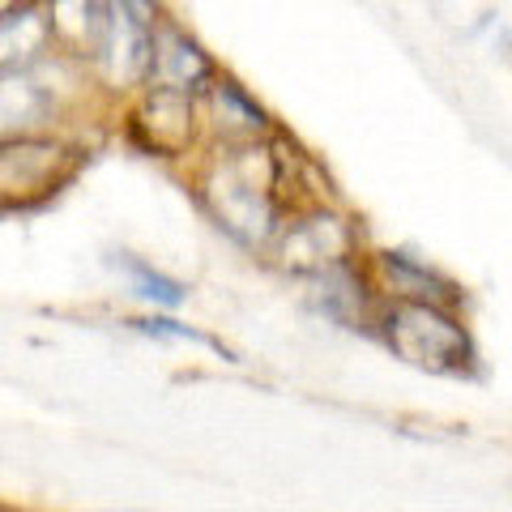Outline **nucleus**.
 Wrapping results in <instances>:
<instances>
[{
	"label": "nucleus",
	"mask_w": 512,
	"mask_h": 512,
	"mask_svg": "<svg viewBox=\"0 0 512 512\" xmlns=\"http://www.w3.org/2000/svg\"><path fill=\"white\" fill-rule=\"evenodd\" d=\"M47 35L64 56L99 64L107 47V0H47Z\"/></svg>",
	"instance_id": "0eeeda50"
},
{
	"label": "nucleus",
	"mask_w": 512,
	"mask_h": 512,
	"mask_svg": "<svg viewBox=\"0 0 512 512\" xmlns=\"http://www.w3.org/2000/svg\"><path fill=\"white\" fill-rule=\"evenodd\" d=\"M278 235H282V265L303 278H316L325 269L359 256V231L342 214L325 210V205H312V210L295 214L291 222H282Z\"/></svg>",
	"instance_id": "20e7f679"
},
{
	"label": "nucleus",
	"mask_w": 512,
	"mask_h": 512,
	"mask_svg": "<svg viewBox=\"0 0 512 512\" xmlns=\"http://www.w3.org/2000/svg\"><path fill=\"white\" fill-rule=\"evenodd\" d=\"M214 77H218L214 60L201 52V43H197V39H188L184 30H175V26H163V22H158V30H154V56H150L146 82L205 94Z\"/></svg>",
	"instance_id": "6e6552de"
},
{
	"label": "nucleus",
	"mask_w": 512,
	"mask_h": 512,
	"mask_svg": "<svg viewBox=\"0 0 512 512\" xmlns=\"http://www.w3.org/2000/svg\"><path fill=\"white\" fill-rule=\"evenodd\" d=\"M128 278H133V286H137V295L141 299H150V303H158V308H180V303L188 299V286L184 282H175V278H167V274H158V269H150L146 261H137V256H120L116 261Z\"/></svg>",
	"instance_id": "4468645a"
},
{
	"label": "nucleus",
	"mask_w": 512,
	"mask_h": 512,
	"mask_svg": "<svg viewBox=\"0 0 512 512\" xmlns=\"http://www.w3.org/2000/svg\"><path fill=\"white\" fill-rule=\"evenodd\" d=\"M205 94H210V107H214L218 141H252V137L269 133V116L231 82V77H214Z\"/></svg>",
	"instance_id": "f8f14e48"
},
{
	"label": "nucleus",
	"mask_w": 512,
	"mask_h": 512,
	"mask_svg": "<svg viewBox=\"0 0 512 512\" xmlns=\"http://www.w3.org/2000/svg\"><path fill=\"white\" fill-rule=\"evenodd\" d=\"M146 99L133 111V133L150 154L163 158H180L192 150L197 141V99L192 90H175V86H158L146 82Z\"/></svg>",
	"instance_id": "423d86ee"
},
{
	"label": "nucleus",
	"mask_w": 512,
	"mask_h": 512,
	"mask_svg": "<svg viewBox=\"0 0 512 512\" xmlns=\"http://www.w3.org/2000/svg\"><path fill=\"white\" fill-rule=\"evenodd\" d=\"M154 30L158 5L154 0H107V47H103V73L111 86H146L150 56H154Z\"/></svg>",
	"instance_id": "39448f33"
},
{
	"label": "nucleus",
	"mask_w": 512,
	"mask_h": 512,
	"mask_svg": "<svg viewBox=\"0 0 512 512\" xmlns=\"http://www.w3.org/2000/svg\"><path fill=\"white\" fill-rule=\"evenodd\" d=\"M26 5H39V0H0V13H13V9H26Z\"/></svg>",
	"instance_id": "dca6fc26"
},
{
	"label": "nucleus",
	"mask_w": 512,
	"mask_h": 512,
	"mask_svg": "<svg viewBox=\"0 0 512 512\" xmlns=\"http://www.w3.org/2000/svg\"><path fill=\"white\" fill-rule=\"evenodd\" d=\"M133 329H141V333H150V338H175V342H197V346H210V350H218L222 359H231V350H222V342H214V338H205V333H197V329H188V325H180V320H167V316H154V320H133Z\"/></svg>",
	"instance_id": "2eb2a0df"
},
{
	"label": "nucleus",
	"mask_w": 512,
	"mask_h": 512,
	"mask_svg": "<svg viewBox=\"0 0 512 512\" xmlns=\"http://www.w3.org/2000/svg\"><path fill=\"white\" fill-rule=\"evenodd\" d=\"M376 269L384 278V291L393 299H427V303H440V308H453L457 303V286L444 282L436 269L410 261L406 252H380Z\"/></svg>",
	"instance_id": "9b49d317"
},
{
	"label": "nucleus",
	"mask_w": 512,
	"mask_h": 512,
	"mask_svg": "<svg viewBox=\"0 0 512 512\" xmlns=\"http://www.w3.org/2000/svg\"><path fill=\"white\" fill-rule=\"evenodd\" d=\"M47 52H52V35H47V18L39 5L0 13V73L35 69Z\"/></svg>",
	"instance_id": "9d476101"
},
{
	"label": "nucleus",
	"mask_w": 512,
	"mask_h": 512,
	"mask_svg": "<svg viewBox=\"0 0 512 512\" xmlns=\"http://www.w3.org/2000/svg\"><path fill=\"white\" fill-rule=\"evenodd\" d=\"M52 124H56L52 86H43L30 69L0 73V141L26 137V133H47Z\"/></svg>",
	"instance_id": "1a4fd4ad"
},
{
	"label": "nucleus",
	"mask_w": 512,
	"mask_h": 512,
	"mask_svg": "<svg viewBox=\"0 0 512 512\" xmlns=\"http://www.w3.org/2000/svg\"><path fill=\"white\" fill-rule=\"evenodd\" d=\"M82 154L47 133L0 141V210H30L73 180Z\"/></svg>",
	"instance_id": "7ed1b4c3"
},
{
	"label": "nucleus",
	"mask_w": 512,
	"mask_h": 512,
	"mask_svg": "<svg viewBox=\"0 0 512 512\" xmlns=\"http://www.w3.org/2000/svg\"><path fill=\"white\" fill-rule=\"evenodd\" d=\"M316 282H320L316 308L325 312L329 320L346 325V329H359L363 320H367V303H372V291H367V282L359 278L355 261L325 269V274H316Z\"/></svg>",
	"instance_id": "ddd939ff"
},
{
	"label": "nucleus",
	"mask_w": 512,
	"mask_h": 512,
	"mask_svg": "<svg viewBox=\"0 0 512 512\" xmlns=\"http://www.w3.org/2000/svg\"><path fill=\"white\" fill-rule=\"evenodd\" d=\"M291 163L282 141H218L197 175V197L235 244L265 248L278 239L291 205Z\"/></svg>",
	"instance_id": "f257e3e1"
},
{
	"label": "nucleus",
	"mask_w": 512,
	"mask_h": 512,
	"mask_svg": "<svg viewBox=\"0 0 512 512\" xmlns=\"http://www.w3.org/2000/svg\"><path fill=\"white\" fill-rule=\"evenodd\" d=\"M384 342L406 363L436 376H466L474 367V342L461 320L427 299H393L380 316Z\"/></svg>",
	"instance_id": "f03ea898"
}]
</instances>
